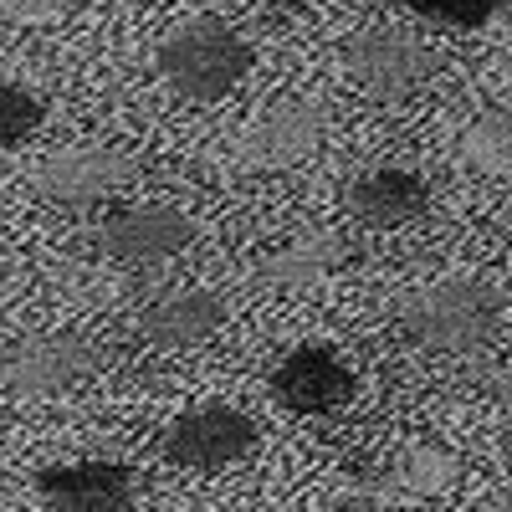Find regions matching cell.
Returning <instances> with one entry per match:
<instances>
[{
  "instance_id": "7",
  "label": "cell",
  "mask_w": 512,
  "mask_h": 512,
  "mask_svg": "<svg viewBox=\"0 0 512 512\" xmlns=\"http://www.w3.org/2000/svg\"><path fill=\"white\" fill-rule=\"evenodd\" d=\"M134 175H139V164L123 149H57L31 164V190L57 205H93L123 190Z\"/></svg>"
},
{
  "instance_id": "4",
  "label": "cell",
  "mask_w": 512,
  "mask_h": 512,
  "mask_svg": "<svg viewBox=\"0 0 512 512\" xmlns=\"http://www.w3.org/2000/svg\"><path fill=\"white\" fill-rule=\"evenodd\" d=\"M103 364L98 344L82 333H36L0 354V390L16 400H52L93 379Z\"/></svg>"
},
{
  "instance_id": "18",
  "label": "cell",
  "mask_w": 512,
  "mask_h": 512,
  "mask_svg": "<svg viewBox=\"0 0 512 512\" xmlns=\"http://www.w3.org/2000/svg\"><path fill=\"white\" fill-rule=\"evenodd\" d=\"M82 0H6V16L21 21V26H52V21H67Z\"/></svg>"
},
{
  "instance_id": "16",
  "label": "cell",
  "mask_w": 512,
  "mask_h": 512,
  "mask_svg": "<svg viewBox=\"0 0 512 512\" xmlns=\"http://www.w3.org/2000/svg\"><path fill=\"white\" fill-rule=\"evenodd\" d=\"M405 6L425 21V26H441V31H477L497 16L502 0H405Z\"/></svg>"
},
{
  "instance_id": "5",
  "label": "cell",
  "mask_w": 512,
  "mask_h": 512,
  "mask_svg": "<svg viewBox=\"0 0 512 512\" xmlns=\"http://www.w3.org/2000/svg\"><path fill=\"white\" fill-rule=\"evenodd\" d=\"M262 441L256 420L236 405H195L164 431V461L185 466V472H226L246 461Z\"/></svg>"
},
{
  "instance_id": "10",
  "label": "cell",
  "mask_w": 512,
  "mask_h": 512,
  "mask_svg": "<svg viewBox=\"0 0 512 512\" xmlns=\"http://www.w3.org/2000/svg\"><path fill=\"white\" fill-rule=\"evenodd\" d=\"M272 395L292 415H328L354 400V369L333 349H297L272 369Z\"/></svg>"
},
{
  "instance_id": "11",
  "label": "cell",
  "mask_w": 512,
  "mask_h": 512,
  "mask_svg": "<svg viewBox=\"0 0 512 512\" xmlns=\"http://www.w3.org/2000/svg\"><path fill=\"white\" fill-rule=\"evenodd\" d=\"M231 318V303L210 287H185V292H164L139 313V338L154 349H200L210 344Z\"/></svg>"
},
{
  "instance_id": "9",
  "label": "cell",
  "mask_w": 512,
  "mask_h": 512,
  "mask_svg": "<svg viewBox=\"0 0 512 512\" xmlns=\"http://www.w3.org/2000/svg\"><path fill=\"white\" fill-rule=\"evenodd\" d=\"M36 492L52 512H128L139 482L123 461H67L36 472Z\"/></svg>"
},
{
  "instance_id": "12",
  "label": "cell",
  "mask_w": 512,
  "mask_h": 512,
  "mask_svg": "<svg viewBox=\"0 0 512 512\" xmlns=\"http://www.w3.org/2000/svg\"><path fill=\"white\" fill-rule=\"evenodd\" d=\"M344 200H349V216H359V226L400 231V226L420 221L425 210H431V185H425V175H415V169L379 164V169H364V175L349 180Z\"/></svg>"
},
{
  "instance_id": "3",
  "label": "cell",
  "mask_w": 512,
  "mask_h": 512,
  "mask_svg": "<svg viewBox=\"0 0 512 512\" xmlns=\"http://www.w3.org/2000/svg\"><path fill=\"white\" fill-rule=\"evenodd\" d=\"M344 72L379 103L410 98L420 82H431L441 72V52L431 41H420L415 31L400 26H369L344 41Z\"/></svg>"
},
{
  "instance_id": "6",
  "label": "cell",
  "mask_w": 512,
  "mask_h": 512,
  "mask_svg": "<svg viewBox=\"0 0 512 512\" xmlns=\"http://www.w3.org/2000/svg\"><path fill=\"white\" fill-rule=\"evenodd\" d=\"M195 236V221L180 205H128L98 226V251L118 267H159L180 256Z\"/></svg>"
},
{
  "instance_id": "2",
  "label": "cell",
  "mask_w": 512,
  "mask_h": 512,
  "mask_svg": "<svg viewBox=\"0 0 512 512\" xmlns=\"http://www.w3.org/2000/svg\"><path fill=\"white\" fill-rule=\"evenodd\" d=\"M251 72V47L221 16H195L159 41V77L185 103H221Z\"/></svg>"
},
{
  "instance_id": "8",
  "label": "cell",
  "mask_w": 512,
  "mask_h": 512,
  "mask_svg": "<svg viewBox=\"0 0 512 512\" xmlns=\"http://www.w3.org/2000/svg\"><path fill=\"white\" fill-rule=\"evenodd\" d=\"M323 103L313 98H282L272 108H262L246 134H241V164H256V169H287L297 159H308L318 144H323Z\"/></svg>"
},
{
  "instance_id": "20",
  "label": "cell",
  "mask_w": 512,
  "mask_h": 512,
  "mask_svg": "<svg viewBox=\"0 0 512 512\" xmlns=\"http://www.w3.org/2000/svg\"><path fill=\"white\" fill-rule=\"evenodd\" d=\"M477 512H512V497H492V502H482Z\"/></svg>"
},
{
  "instance_id": "1",
  "label": "cell",
  "mask_w": 512,
  "mask_h": 512,
  "mask_svg": "<svg viewBox=\"0 0 512 512\" xmlns=\"http://www.w3.org/2000/svg\"><path fill=\"white\" fill-rule=\"evenodd\" d=\"M400 333L431 354H477L502 328V292L487 277H446L436 287L405 292L395 308Z\"/></svg>"
},
{
  "instance_id": "19",
  "label": "cell",
  "mask_w": 512,
  "mask_h": 512,
  "mask_svg": "<svg viewBox=\"0 0 512 512\" xmlns=\"http://www.w3.org/2000/svg\"><path fill=\"white\" fill-rule=\"evenodd\" d=\"M492 395H497V405H502V410L512 415V364H507V369L497 374V384H492Z\"/></svg>"
},
{
  "instance_id": "17",
  "label": "cell",
  "mask_w": 512,
  "mask_h": 512,
  "mask_svg": "<svg viewBox=\"0 0 512 512\" xmlns=\"http://www.w3.org/2000/svg\"><path fill=\"white\" fill-rule=\"evenodd\" d=\"M41 118H47V108H41L36 93L16 88V82H0V149H11V144H26Z\"/></svg>"
},
{
  "instance_id": "15",
  "label": "cell",
  "mask_w": 512,
  "mask_h": 512,
  "mask_svg": "<svg viewBox=\"0 0 512 512\" xmlns=\"http://www.w3.org/2000/svg\"><path fill=\"white\" fill-rule=\"evenodd\" d=\"M456 164L477 180H502L512 175V103L507 108H487L461 128L456 139Z\"/></svg>"
},
{
  "instance_id": "13",
  "label": "cell",
  "mask_w": 512,
  "mask_h": 512,
  "mask_svg": "<svg viewBox=\"0 0 512 512\" xmlns=\"http://www.w3.org/2000/svg\"><path fill=\"white\" fill-rule=\"evenodd\" d=\"M344 262H349V236L344 231H308V236L267 251L262 262H256V282L287 287V292H308V287L328 282Z\"/></svg>"
},
{
  "instance_id": "14",
  "label": "cell",
  "mask_w": 512,
  "mask_h": 512,
  "mask_svg": "<svg viewBox=\"0 0 512 512\" xmlns=\"http://www.w3.org/2000/svg\"><path fill=\"white\" fill-rule=\"evenodd\" d=\"M456 482H461V456L441 441H410L390 461V472L379 477L384 492H405V497H441Z\"/></svg>"
},
{
  "instance_id": "21",
  "label": "cell",
  "mask_w": 512,
  "mask_h": 512,
  "mask_svg": "<svg viewBox=\"0 0 512 512\" xmlns=\"http://www.w3.org/2000/svg\"><path fill=\"white\" fill-rule=\"evenodd\" d=\"M0 282H6V256H0Z\"/></svg>"
}]
</instances>
